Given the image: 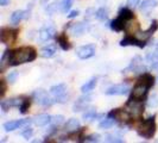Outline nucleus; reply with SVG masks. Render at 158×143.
I'll return each instance as SVG.
<instances>
[{
  "label": "nucleus",
  "instance_id": "nucleus-1",
  "mask_svg": "<svg viewBox=\"0 0 158 143\" xmlns=\"http://www.w3.org/2000/svg\"><path fill=\"white\" fill-rule=\"evenodd\" d=\"M36 58V51L35 49L30 47H23L15 50L8 56V64L11 66H18V64L31 62Z\"/></svg>",
  "mask_w": 158,
  "mask_h": 143
},
{
  "label": "nucleus",
  "instance_id": "nucleus-2",
  "mask_svg": "<svg viewBox=\"0 0 158 143\" xmlns=\"http://www.w3.org/2000/svg\"><path fill=\"white\" fill-rule=\"evenodd\" d=\"M139 135L149 140L152 136L155 135L156 132V122H155V117H151V118H148L146 120H144L140 127H139V130H138Z\"/></svg>",
  "mask_w": 158,
  "mask_h": 143
},
{
  "label": "nucleus",
  "instance_id": "nucleus-3",
  "mask_svg": "<svg viewBox=\"0 0 158 143\" xmlns=\"http://www.w3.org/2000/svg\"><path fill=\"white\" fill-rule=\"evenodd\" d=\"M50 93L54 97L57 103H65L67 100V86L64 84H60L50 88Z\"/></svg>",
  "mask_w": 158,
  "mask_h": 143
},
{
  "label": "nucleus",
  "instance_id": "nucleus-4",
  "mask_svg": "<svg viewBox=\"0 0 158 143\" xmlns=\"http://www.w3.org/2000/svg\"><path fill=\"white\" fill-rule=\"evenodd\" d=\"M33 99L36 100V103L42 105V106H50V105H52V103H54L44 89H37V91H35L33 92Z\"/></svg>",
  "mask_w": 158,
  "mask_h": 143
},
{
  "label": "nucleus",
  "instance_id": "nucleus-5",
  "mask_svg": "<svg viewBox=\"0 0 158 143\" xmlns=\"http://www.w3.org/2000/svg\"><path fill=\"white\" fill-rule=\"evenodd\" d=\"M150 86L143 81H139L138 85H135V87L132 91V98L133 99H143V97H145L148 93V89Z\"/></svg>",
  "mask_w": 158,
  "mask_h": 143
},
{
  "label": "nucleus",
  "instance_id": "nucleus-6",
  "mask_svg": "<svg viewBox=\"0 0 158 143\" xmlns=\"http://www.w3.org/2000/svg\"><path fill=\"white\" fill-rule=\"evenodd\" d=\"M76 54L82 60H86L89 57H93L95 54V47L93 44H87V46H83V47H80L76 50Z\"/></svg>",
  "mask_w": 158,
  "mask_h": 143
},
{
  "label": "nucleus",
  "instance_id": "nucleus-7",
  "mask_svg": "<svg viewBox=\"0 0 158 143\" xmlns=\"http://www.w3.org/2000/svg\"><path fill=\"white\" fill-rule=\"evenodd\" d=\"M30 123H31V120H29V119H19V120H11V122H7V123H5L4 124V129H5V131H13V130H16L18 128L20 127H24V125H30Z\"/></svg>",
  "mask_w": 158,
  "mask_h": 143
},
{
  "label": "nucleus",
  "instance_id": "nucleus-8",
  "mask_svg": "<svg viewBox=\"0 0 158 143\" xmlns=\"http://www.w3.org/2000/svg\"><path fill=\"white\" fill-rule=\"evenodd\" d=\"M127 107H128V112L133 116H140L143 113V104L139 102V99L130 100L127 104Z\"/></svg>",
  "mask_w": 158,
  "mask_h": 143
},
{
  "label": "nucleus",
  "instance_id": "nucleus-9",
  "mask_svg": "<svg viewBox=\"0 0 158 143\" xmlns=\"http://www.w3.org/2000/svg\"><path fill=\"white\" fill-rule=\"evenodd\" d=\"M17 31L12 30V29H2L1 33H0V40L2 43H12L13 41L16 40Z\"/></svg>",
  "mask_w": 158,
  "mask_h": 143
},
{
  "label": "nucleus",
  "instance_id": "nucleus-10",
  "mask_svg": "<svg viewBox=\"0 0 158 143\" xmlns=\"http://www.w3.org/2000/svg\"><path fill=\"white\" fill-rule=\"evenodd\" d=\"M90 100H92V98H90L89 95H83V97L79 98V100H76V103L74 104L73 111H74V112H79V111H82V110H85V109L87 107L88 105H89Z\"/></svg>",
  "mask_w": 158,
  "mask_h": 143
},
{
  "label": "nucleus",
  "instance_id": "nucleus-11",
  "mask_svg": "<svg viewBox=\"0 0 158 143\" xmlns=\"http://www.w3.org/2000/svg\"><path fill=\"white\" fill-rule=\"evenodd\" d=\"M128 87L126 85H115L112 86L106 91V94L108 95H125L128 93Z\"/></svg>",
  "mask_w": 158,
  "mask_h": 143
},
{
  "label": "nucleus",
  "instance_id": "nucleus-12",
  "mask_svg": "<svg viewBox=\"0 0 158 143\" xmlns=\"http://www.w3.org/2000/svg\"><path fill=\"white\" fill-rule=\"evenodd\" d=\"M128 69H131V71L133 72V73H143V72H145V66L143 64L142 62V58L139 57V56H135V58L132 60V62L130 64V67H128Z\"/></svg>",
  "mask_w": 158,
  "mask_h": 143
},
{
  "label": "nucleus",
  "instance_id": "nucleus-13",
  "mask_svg": "<svg viewBox=\"0 0 158 143\" xmlns=\"http://www.w3.org/2000/svg\"><path fill=\"white\" fill-rule=\"evenodd\" d=\"M55 35V28L54 26H47L43 28L40 31V40L42 42H47V41L51 40Z\"/></svg>",
  "mask_w": 158,
  "mask_h": 143
},
{
  "label": "nucleus",
  "instance_id": "nucleus-14",
  "mask_svg": "<svg viewBox=\"0 0 158 143\" xmlns=\"http://www.w3.org/2000/svg\"><path fill=\"white\" fill-rule=\"evenodd\" d=\"M121 47H126V46H135V47L143 48L145 47V42L143 40H138V38H133V37H126L120 42Z\"/></svg>",
  "mask_w": 158,
  "mask_h": 143
},
{
  "label": "nucleus",
  "instance_id": "nucleus-15",
  "mask_svg": "<svg viewBox=\"0 0 158 143\" xmlns=\"http://www.w3.org/2000/svg\"><path fill=\"white\" fill-rule=\"evenodd\" d=\"M87 30V25L85 23H75L73 24L70 26V32L74 35V36H76V37H79L81 35H83L85 31Z\"/></svg>",
  "mask_w": 158,
  "mask_h": 143
},
{
  "label": "nucleus",
  "instance_id": "nucleus-16",
  "mask_svg": "<svg viewBox=\"0 0 158 143\" xmlns=\"http://www.w3.org/2000/svg\"><path fill=\"white\" fill-rule=\"evenodd\" d=\"M29 17V11H23V10H19L12 13L11 16V22L12 24H18L22 19H25Z\"/></svg>",
  "mask_w": 158,
  "mask_h": 143
},
{
  "label": "nucleus",
  "instance_id": "nucleus-17",
  "mask_svg": "<svg viewBox=\"0 0 158 143\" xmlns=\"http://www.w3.org/2000/svg\"><path fill=\"white\" fill-rule=\"evenodd\" d=\"M51 122V117L49 115H38L33 118V123L37 125V127H44Z\"/></svg>",
  "mask_w": 158,
  "mask_h": 143
},
{
  "label": "nucleus",
  "instance_id": "nucleus-18",
  "mask_svg": "<svg viewBox=\"0 0 158 143\" xmlns=\"http://www.w3.org/2000/svg\"><path fill=\"white\" fill-rule=\"evenodd\" d=\"M126 22H127L126 19H124L121 16H119L115 20L112 22V25H111L112 29L115 30V31H121V30L126 26Z\"/></svg>",
  "mask_w": 158,
  "mask_h": 143
},
{
  "label": "nucleus",
  "instance_id": "nucleus-19",
  "mask_svg": "<svg viewBox=\"0 0 158 143\" xmlns=\"http://www.w3.org/2000/svg\"><path fill=\"white\" fill-rule=\"evenodd\" d=\"M111 115L113 116V118L118 119V120H127V119L130 118L128 111L121 110V109H118V110H115V111L111 112Z\"/></svg>",
  "mask_w": 158,
  "mask_h": 143
},
{
  "label": "nucleus",
  "instance_id": "nucleus-20",
  "mask_svg": "<svg viewBox=\"0 0 158 143\" xmlns=\"http://www.w3.org/2000/svg\"><path fill=\"white\" fill-rule=\"evenodd\" d=\"M158 5V1L156 0H144L140 5V10L143 12H149Z\"/></svg>",
  "mask_w": 158,
  "mask_h": 143
},
{
  "label": "nucleus",
  "instance_id": "nucleus-21",
  "mask_svg": "<svg viewBox=\"0 0 158 143\" xmlns=\"http://www.w3.org/2000/svg\"><path fill=\"white\" fill-rule=\"evenodd\" d=\"M56 53V47L55 46H48V47H44L42 50H40V55L45 58H50L55 55Z\"/></svg>",
  "mask_w": 158,
  "mask_h": 143
},
{
  "label": "nucleus",
  "instance_id": "nucleus-22",
  "mask_svg": "<svg viewBox=\"0 0 158 143\" xmlns=\"http://www.w3.org/2000/svg\"><path fill=\"white\" fill-rule=\"evenodd\" d=\"M79 128H80V122H79V119H76V118L69 119V120L67 122V124H65V129H67V131H69V132L76 131Z\"/></svg>",
  "mask_w": 158,
  "mask_h": 143
},
{
  "label": "nucleus",
  "instance_id": "nucleus-23",
  "mask_svg": "<svg viewBox=\"0 0 158 143\" xmlns=\"http://www.w3.org/2000/svg\"><path fill=\"white\" fill-rule=\"evenodd\" d=\"M96 81L98 79L96 78H92V79L87 81L82 87H81V91H82V93H89L90 91H93L95 87V85H96Z\"/></svg>",
  "mask_w": 158,
  "mask_h": 143
},
{
  "label": "nucleus",
  "instance_id": "nucleus-24",
  "mask_svg": "<svg viewBox=\"0 0 158 143\" xmlns=\"http://www.w3.org/2000/svg\"><path fill=\"white\" fill-rule=\"evenodd\" d=\"M95 17L98 18V19H100V20H105L107 17H108V8L102 6V7H100L98 11H96V13H95Z\"/></svg>",
  "mask_w": 158,
  "mask_h": 143
},
{
  "label": "nucleus",
  "instance_id": "nucleus-25",
  "mask_svg": "<svg viewBox=\"0 0 158 143\" xmlns=\"http://www.w3.org/2000/svg\"><path fill=\"white\" fill-rule=\"evenodd\" d=\"M57 42H58V44L61 46V48L63 49V50H68V49H70V44H69V42L67 40V37L62 35V36H60L58 38H57Z\"/></svg>",
  "mask_w": 158,
  "mask_h": 143
},
{
  "label": "nucleus",
  "instance_id": "nucleus-26",
  "mask_svg": "<svg viewBox=\"0 0 158 143\" xmlns=\"http://www.w3.org/2000/svg\"><path fill=\"white\" fill-rule=\"evenodd\" d=\"M156 28H157V22H156V20H153V23H152V25L150 26V29H149V30H146L145 32H142V38H143V40H146L148 37H150L151 35L155 32Z\"/></svg>",
  "mask_w": 158,
  "mask_h": 143
},
{
  "label": "nucleus",
  "instance_id": "nucleus-27",
  "mask_svg": "<svg viewBox=\"0 0 158 143\" xmlns=\"http://www.w3.org/2000/svg\"><path fill=\"white\" fill-rule=\"evenodd\" d=\"M113 124H114V118L108 117V118L103 119L102 122L99 124V127H100V129H110L111 127H113Z\"/></svg>",
  "mask_w": 158,
  "mask_h": 143
},
{
  "label": "nucleus",
  "instance_id": "nucleus-28",
  "mask_svg": "<svg viewBox=\"0 0 158 143\" xmlns=\"http://www.w3.org/2000/svg\"><path fill=\"white\" fill-rule=\"evenodd\" d=\"M139 81H143V82H145V84H148L150 87L153 86V84H155V78L150 75V74H144L142 78L139 79Z\"/></svg>",
  "mask_w": 158,
  "mask_h": 143
},
{
  "label": "nucleus",
  "instance_id": "nucleus-29",
  "mask_svg": "<svg viewBox=\"0 0 158 143\" xmlns=\"http://www.w3.org/2000/svg\"><path fill=\"white\" fill-rule=\"evenodd\" d=\"M71 5H73V0H62L61 1V11L67 13L70 10Z\"/></svg>",
  "mask_w": 158,
  "mask_h": 143
},
{
  "label": "nucleus",
  "instance_id": "nucleus-30",
  "mask_svg": "<svg viewBox=\"0 0 158 143\" xmlns=\"http://www.w3.org/2000/svg\"><path fill=\"white\" fill-rule=\"evenodd\" d=\"M119 16H121L124 19H126V20H130V19L133 18V13H132L128 8H123V10L119 12Z\"/></svg>",
  "mask_w": 158,
  "mask_h": 143
},
{
  "label": "nucleus",
  "instance_id": "nucleus-31",
  "mask_svg": "<svg viewBox=\"0 0 158 143\" xmlns=\"http://www.w3.org/2000/svg\"><path fill=\"white\" fill-rule=\"evenodd\" d=\"M58 8H61V2H52V4L48 5L47 12L49 13V15H52V13L56 12Z\"/></svg>",
  "mask_w": 158,
  "mask_h": 143
},
{
  "label": "nucleus",
  "instance_id": "nucleus-32",
  "mask_svg": "<svg viewBox=\"0 0 158 143\" xmlns=\"http://www.w3.org/2000/svg\"><path fill=\"white\" fill-rule=\"evenodd\" d=\"M126 30L130 33H135V32H137L138 31V23H128V24H126Z\"/></svg>",
  "mask_w": 158,
  "mask_h": 143
},
{
  "label": "nucleus",
  "instance_id": "nucleus-33",
  "mask_svg": "<svg viewBox=\"0 0 158 143\" xmlns=\"http://www.w3.org/2000/svg\"><path fill=\"white\" fill-rule=\"evenodd\" d=\"M95 116H96V113H95V110H88L86 113H83V119L85 120H93L95 118Z\"/></svg>",
  "mask_w": 158,
  "mask_h": 143
},
{
  "label": "nucleus",
  "instance_id": "nucleus-34",
  "mask_svg": "<svg viewBox=\"0 0 158 143\" xmlns=\"http://www.w3.org/2000/svg\"><path fill=\"white\" fill-rule=\"evenodd\" d=\"M51 122H52L54 127H58V125H61V124L64 122V117L63 116H61V115H58V116H55L54 118L51 119Z\"/></svg>",
  "mask_w": 158,
  "mask_h": 143
},
{
  "label": "nucleus",
  "instance_id": "nucleus-35",
  "mask_svg": "<svg viewBox=\"0 0 158 143\" xmlns=\"http://www.w3.org/2000/svg\"><path fill=\"white\" fill-rule=\"evenodd\" d=\"M29 107H30V100H29V99H24L22 105H20V112H22V113H25V112L27 111Z\"/></svg>",
  "mask_w": 158,
  "mask_h": 143
},
{
  "label": "nucleus",
  "instance_id": "nucleus-36",
  "mask_svg": "<svg viewBox=\"0 0 158 143\" xmlns=\"http://www.w3.org/2000/svg\"><path fill=\"white\" fill-rule=\"evenodd\" d=\"M106 141L107 142H119V143L123 142V140L115 135H107L106 136Z\"/></svg>",
  "mask_w": 158,
  "mask_h": 143
},
{
  "label": "nucleus",
  "instance_id": "nucleus-37",
  "mask_svg": "<svg viewBox=\"0 0 158 143\" xmlns=\"http://www.w3.org/2000/svg\"><path fill=\"white\" fill-rule=\"evenodd\" d=\"M32 134H33V130H32L30 127H26V128H25V131H23V132H22V135H23L26 140H29V138L32 136Z\"/></svg>",
  "mask_w": 158,
  "mask_h": 143
},
{
  "label": "nucleus",
  "instance_id": "nucleus-38",
  "mask_svg": "<svg viewBox=\"0 0 158 143\" xmlns=\"http://www.w3.org/2000/svg\"><path fill=\"white\" fill-rule=\"evenodd\" d=\"M149 106L150 107H155V106H157L158 105V100H157V97L153 94L150 97V99H149Z\"/></svg>",
  "mask_w": 158,
  "mask_h": 143
},
{
  "label": "nucleus",
  "instance_id": "nucleus-39",
  "mask_svg": "<svg viewBox=\"0 0 158 143\" xmlns=\"http://www.w3.org/2000/svg\"><path fill=\"white\" fill-rule=\"evenodd\" d=\"M17 78H18V73H17V72H12V73H10V74H8V76H7L8 82H11V84L16 82Z\"/></svg>",
  "mask_w": 158,
  "mask_h": 143
},
{
  "label": "nucleus",
  "instance_id": "nucleus-40",
  "mask_svg": "<svg viewBox=\"0 0 158 143\" xmlns=\"http://www.w3.org/2000/svg\"><path fill=\"white\" fill-rule=\"evenodd\" d=\"M99 138H100V136L98 135V134H95V135H90V136H88V137H86L85 141H86V142H98Z\"/></svg>",
  "mask_w": 158,
  "mask_h": 143
},
{
  "label": "nucleus",
  "instance_id": "nucleus-41",
  "mask_svg": "<svg viewBox=\"0 0 158 143\" xmlns=\"http://www.w3.org/2000/svg\"><path fill=\"white\" fill-rule=\"evenodd\" d=\"M139 1H140V0H127V6L135 8V6L139 4Z\"/></svg>",
  "mask_w": 158,
  "mask_h": 143
},
{
  "label": "nucleus",
  "instance_id": "nucleus-42",
  "mask_svg": "<svg viewBox=\"0 0 158 143\" xmlns=\"http://www.w3.org/2000/svg\"><path fill=\"white\" fill-rule=\"evenodd\" d=\"M77 16H79V11H71L70 13L68 15L69 18H75V17H77Z\"/></svg>",
  "mask_w": 158,
  "mask_h": 143
},
{
  "label": "nucleus",
  "instance_id": "nucleus-43",
  "mask_svg": "<svg viewBox=\"0 0 158 143\" xmlns=\"http://www.w3.org/2000/svg\"><path fill=\"white\" fill-rule=\"evenodd\" d=\"M5 91H6V86H5V81L2 80L1 81V95L5 94Z\"/></svg>",
  "mask_w": 158,
  "mask_h": 143
},
{
  "label": "nucleus",
  "instance_id": "nucleus-44",
  "mask_svg": "<svg viewBox=\"0 0 158 143\" xmlns=\"http://www.w3.org/2000/svg\"><path fill=\"white\" fill-rule=\"evenodd\" d=\"M151 68L152 69H155V71L158 72V62H153V63L151 64Z\"/></svg>",
  "mask_w": 158,
  "mask_h": 143
},
{
  "label": "nucleus",
  "instance_id": "nucleus-45",
  "mask_svg": "<svg viewBox=\"0 0 158 143\" xmlns=\"http://www.w3.org/2000/svg\"><path fill=\"white\" fill-rule=\"evenodd\" d=\"M8 2H10V0H0V5L1 6H6Z\"/></svg>",
  "mask_w": 158,
  "mask_h": 143
},
{
  "label": "nucleus",
  "instance_id": "nucleus-46",
  "mask_svg": "<svg viewBox=\"0 0 158 143\" xmlns=\"http://www.w3.org/2000/svg\"><path fill=\"white\" fill-rule=\"evenodd\" d=\"M153 55H155L156 58H158V46H157V48H156V50H155V53H153Z\"/></svg>",
  "mask_w": 158,
  "mask_h": 143
},
{
  "label": "nucleus",
  "instance_id": "nucleus-47",
  "mask_svg": "<svg viewBox=\"0 0 158 143\" xmlns=\"http://www.w3.org/2000/svg\"><path fill=\"white\" fill-rule=\"evenodd\" d=\"M42 1H43V2H45V1H47V0H42Z\"/></svg>",
  "mask_w": 158,
  "mask_h": 143
}]
</instances>
